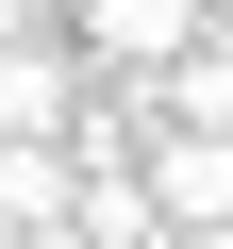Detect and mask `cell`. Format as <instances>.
I'll use <instances>...</instances> for the list:
<instances>
[{
  "label": "cell",
  "mask_w": 233,
  "mask_h": 249,
  "mask_svg": "<svg viewBox=\"0 0 233 249\" xmlns=\"http://www.w3.org/2000/svg\"><path fill=\"white\" fill-rule=\"evenodd\" d=\"M200 17H216V0H67V34H83L100 67H167Z\"/></svg>",
  "instance_id": "obj_2"
},
{
  "label": "cell",
  "mask_w": 233,
  "mask_h": 249,
  "mask_svg": "<svg viewBox=\"0 0 233 249\" xmlns=\"http://www.w3.org/2000/svg\"><path fill=\"white\" fill-rule=\"evenodd\" d=\"M67 100H83V50L0 34V133H67Z\"/></svg>",
  "instance_id": "obj_3"
},
{
  "label": "cell",
  "mask_w": 233,
  "mask_h": 249,
  "mask_svg": "<svg viewBox=\"0 0 233 249\" xmlns=\"http://www.w3.org/2000/svg\"><path fill=\"white\" fill-rule=\"evenodd\" d=\"M67 232H83V249H150V232H167V199H150V166H83V199H67Z\"/></svg>",
  "instance_id": "obj_5"
},
{
  "label": "cell",
  "mask_w": 233,
  "mask_h": 249,
  "mask_svg": "<svg viewBox=\"0 0 233 249\" xmlns=\"http://www.w3.org/2000/svg\"><path fill=\"white\" fill-rule=\"evenodd\" d=\"M50 17H67V0H0V34H50Z\"/></svg>",
  "instance_id": "obj_6"
},
{
  "label": "cell",
  "mask_w": 233,
  "mask_h": 249,
  "mask_svg": "<svg viewBox=\"0 0 233 249\" xmlns=\"http://www.w3.org/2000/svg\"><path fill=\"white\" fill-rule=\"evenodd\" d=\"M150 199H167V232H233V133L216 116H167L150 133Z\"/></svg>",
  "instance_id": "obj_1"
},
{
  "label": "cell",
  "mask_w": 233,
  "mask_h": 249,
  "mask_svg": "<svg viewBox=\"0 0 233 249\" xmlns=\"http://www.w3.org/2000/svg\"><path fill=\"white\" fill-rule=\"evenodd\" d=\"M67 199H83L67 133H0V232H67Z\"/></svg>",
  "instance_id": "obj_4"
}]
</instances>
